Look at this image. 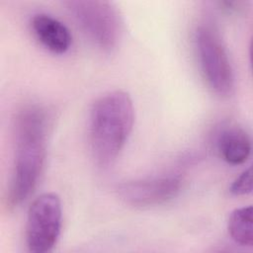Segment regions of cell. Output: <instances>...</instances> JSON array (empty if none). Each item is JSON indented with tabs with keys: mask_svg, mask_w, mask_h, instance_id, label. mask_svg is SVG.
<instances>
[{
	"mask_svg": "<svg viewBox=\"0 0 253 253\" xmlns=\"http://www.w3.org/2000/svg\"><path fill=\"white\" fill-rule=\"evenodd\" d=\"M62 220L61 201L55 193H43L30 205L26 220V244L34 253L49 252L56 244Z\"/></svg>",
	"mask_w": 253,
	"mask_h": 253,
	"instance_id": "obj_5",
	"label": "cell"
},
{
	"mask_svg": "<svg viewBox=\"0 0 253 253\" xmlns=\"http://www.w3.org/2000/svg\"><path fill=\"white\" fill-rule=\"evenodd\" d=\"M134 109L130 96L115 90L100 96L89 117V144L95 163L112 164L127 141L133 127Z\"/></svg>",
	"mask_w": 253,
	"mask_h": 253,
	"instance_id": "obj_2",
	"label": "cell"
},
{
	"mask_svg": "<svg viewBox=\"0 0 253 253\" xmlns=\"http://www.w3.org/2000/svg\"><path fill=\"white\" fill-rule=\"evenodd\" d=\"M65 5L73 19L100 49L114 50L121 38V22L115 7L102 0H70Z\"/></svg>",
	"mask_w": 253,
	"mask_h": 253,
	"instance_id": "obj_4",
	"label": "cell"
},
{
	"mask_svg": "<svg viewBox=\"0 0 253 253\" xmlns=\"http://www.w3.org/2000/svg\"><path fill=\"white\" fill-rule=\"evenodd\" d=\"M47 117L38 105H27L17 114L14 125V163L7 202L17 207L36 189L46 152Z\"/></svg>",
	"mask_w": 253,
	"mask_h": 253,
	"instance_id": "obj_1",
	"label": "cell"
},
{
	"mask_svg": "<svg viewBox=\"0 0 253 253\" xmlns=\"http://www.w3.org/2000/svg\"><path fill=\"white\" fill-rule=\"evenodd\" d=\"M31 29L40 43L55 54L65 53L72 44V36L67 27L56 18L44 13L31 18Z\"/></svg>",
	"mask_w": 253,
	"mask_h": 253,
	"instance_id": "obj_8",
	"label": "cell"
},
{
	"mask_svg": "<svg viewBox=\"0 0 253 253\" xmlns=\"http://www.w3.org/2000/svg\"><path fill=\"white\" fill-rule=\"evenodd\" d=\"M214 145L220 157L231 165L246 162L252 149L249 134L235 124H226L217 129Z\"/></svg>",
	"mask_w": 253,
	"mask_h": 253,
	"instance_id": "obj_7",
	"label": "cell"
},
{
	"mask_svg": "<svg viewBox=\"0 0 253 253\" xmlns=\"http://www.w3.org/2000/svg\"><path fill=\"white\" fill-rule=\"evenodd\" d=\"M195 49L201 72L208 86L219 96H227L234 86L233 69L216 28L209 22L197 26Z\"/></svg>",
	"mask_w": 253,
	"mask_h": 253,
	"instance_id": "obj_3",
	"label": "cell"
},
{
	"mask_svg": "<svg viewBox=\"0 0 253 253\" xmlns=\"http://www.w3.org/2000/svg\"><path fill=\"white\" fill-rule=\"evenodd\" d=\"M182 179L166 174L122 183L118 187L120 199L134 208H148L167 203L180 192Z\"/></svg>",
	"mask_w": 253,
	"mask_h": 253,
	"instance_id": "obj_6",
	"label": "cell"
},
{
	"mask_svg": "<svg viewBox=\"0 0 253 253\" xmlns=\"http://www.w3.org/2000/svg\"><path fill=\"white\" fill-rule=\"evenodd\" d=\"M229 192L233 196H246L252 192V173L251 168H247L237 176L229 187Z\"/></svg>",
	"mask_w": 253,
	"mask_h": 253,
	"instance_id": "obj_10",
	"label": "cell"
},
{
	"mask_svg": "<svg viewBox=\"0 0 253 253\" xmlns=\"http://www.w3.org/2000/svg\"><path fill=\"white\" fill-rule=\"evenodd\" d=\"M252 207H242L231 211L227 229L230 237L234 242L241 246L251 247L253 244V227H252Z\"/></svg>",
	"mask_w": 253,
	"mask_h": 253,
	"instance_id": "obj_9",
	"label": "cell"
}]
</instances>
